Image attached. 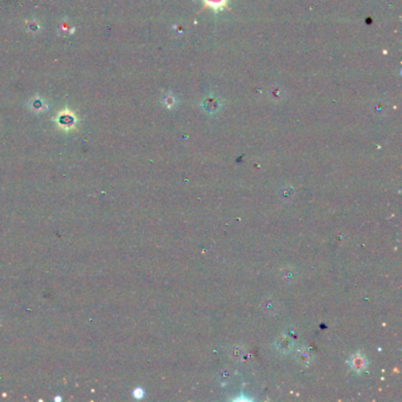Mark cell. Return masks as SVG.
Here are the masks:
<instances>
[{
  "label": "cell",
  "mask_w": 402,
  "mask_h": 402,
  "mask_svg": "<svg viewBox=\"0 0 402 402\" xmlns=\"http://www.w3.org/2000/svg\"><path fill=\"white\" fill-rule=\"evenodd\" d=\"M352 366L353 368H354V371H358V372H360V371H363V369H365V367H366V362H365V359L362 358V356H354V358H353V362H352Z\"/></svg>",
  "instance_id": "cell-1"
}]
</instances>
